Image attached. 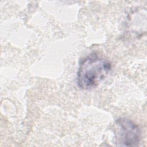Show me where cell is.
Wrapping results in <instances>:
<instances>
[{"instance_id": "obj_1", "label": "cell", "mask_w": 147, "mask_h": 147, "mask_svg": "<svg viewBox=\"0 0 147 147\" xmlns=\"http://www.w3.org/2000/svg\"><path fill=\"white\" fill-rule=\"evenodd\" d=\"M111 68L109 60L96 52L91 53L79 63L76 74L77 84L83 90L95 88L105 79Z\"/></svg>"}, {"instance_id": "obj_2", "label": "cell", "mask_w": 147, "mask_h": 147, "mask_svg": "<svg viewBox=\"0 0 147 147\" xmlns=\"http://www.w3.org/2000/svg\"><path fill=\"white\" fill-rule=\"evenodd\" d=\"M115 143L118 146H135L140 141L141 132L137 125L131 119L119 118L114 123Z\"/></svg>"}]
</instances>
